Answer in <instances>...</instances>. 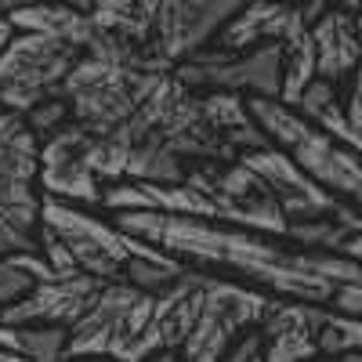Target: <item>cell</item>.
Segmentation results:
<instances>
[{
	"label": "cell",
	"mask_w": 362,
	"mask_h": 362,
	"mask_svg": "<svg viewBox=\"0 0 362 362\" xmlns=\"http://www.w3.org/2000/svg\"><path fill=\"white\" fill-rule=\"evenodd\" d=\"M66 362H112V358H102V355H83V358H66Z\"/></svg>",
	"instance_id": "1f68e13d"
},
{
	"label": "cell",
	"mask_w": 362,
	"mask_h": 362,
	"mask_svg": "<svg viewBox=\"0 0 362 362\" xmlns=\"http://www.w3.org/2000/svg\"><path fill=\"white\" fill-rule=\"evenodd\" d=\"M40 192L80 206H102L105 181L95 167V134L80 124H66L40 141Z\"/></svg>",
	"instance_id": "30bf717a"
},
{
	"label": "cell",
	"mask_w": 362,
	"mask_h": 362,
	"mask_svg": "<svg viewBox=\"0 0 362 362\" xmlns=\"http://www.w3.org/2000/svg\"><path fill=\"white\" fill-rule=\"evenodd\" d=\"M170 69L174 66L163 62L153 47L119 51L95 40L66 76L62 98L69 105L73 124L90 134H112L141 109V102Z\"/></svg>",
	"instance_id": "7a4b0ae2"
},
{
	"label": "cell",
	"mask_w": 362,
	"mask_h": 362,
	"mask_svg": "<svg viewBox=\"0 0 362 362\" xmlns=\"http://www.w3.org/2000/svg\"><path fill=\"white\" fill-rule=\"evenodd\" d=\"M163 0H90L98 40L119 51L153 47V29Z\"/></svg>",
	"instance_id": "ac0fdd59"
},
{
	"label": "cell",
	"mask_w": 362,
	"mask_h": 362,
	"mask_svg": "<svg viewBox=\"0 0 362 362\" xmlns=\"http://www.w3.org/2000/svg\"><path fill=\"white\" fill-rule=\"evenodd\" d=\"M40 225L51 228L58 239L66 243V250L73 254V264L83 276L95 279H124V272L134 261H156V264H185L174 254H167L163 247L148 243L141 235L124 232L116 221L95 218L87 206L80 203H66V199H51L44 196L40 206Z\"/></svg>",
	"instance_id": "277c9868"
},
{
	"label": "cell",
	"mask_w": 362,
	"mask_h": 362,
	"mask_svg": "<svg viewBox=\"0 0 362 362\" xmlns=\"http://www.w3.org/2000/svg\"><path fill=\"white\" fill-rule=\"evenodd\" d=\"M112 221L124 232L163 247L167 254L192 268H206L218 272V276L232 272V276L272 297L329 305L344 283H362V261L300 247L286 235H268L199 218L156 214V210H116Z\"/></svg>",
	"instance_id": "6da1fadb"
},
{
	"label": "cell",
	"mask_w": 362,
	"mask_h": 362,
	"mask_svg": "<svg viewBox=\"0 0 362 362\" xmlns=\"http://www.w3.org/2000/svg\"><path fill=\"white\" fill-rule=\"evenodd\" d=\"M185 185L206 196L218 225L254 228L268 235H286L290 221L268 181L243 160H199L185 167Z\"/></svg>",
	"instance_id": "9c48e42d"
},
{
	"label": "cell",
	"mask_w": 362,
	"mask_h": 362,
	"mask_svg": "<svg viewBox=\"0 0 362 362\" xmlns=\"http://www.w3.org/2000/svg\"><path fill=\"white\" fill-rule=\"evenodd\" d=\"M337 362H362V351H351V355H344V358H337Z\"/></svg>",
	"instance_id": "836d02e7"
},
{
	"label": "cell",
	"mask_w": 362,
	"mask_h": 362,
	"mask_svg": "<svg viewBox=\"0 0 362 362\" xmlns=\"http://www.w3.org/2000/svg\"><path fill=\"white\" fill-rule=\"evenodd\" d=\"M105 279L95 276H51L40 279L22 300L0 308V322H51V326H76L83 312L95 305Z\"/></svg>",
	"instance_id": "5bb4252c"
},
{
	"label": "cell",
	"mask_w": 362,
	"mask_h": 362,
	"mask_svg": "<svg viewBox=\"0 0 362 362\" xmlns=\"http://www.w3.org/2000/svg\"><path fill=\"white\" fill-rule=\"evenodd\" d=\"M156 312V290H141L124 279H109L95 305L69 326L66 358L102 355L112 362H138V344Z\"/></svg>",
	"instance_id": "8992f818"
},
{
	"label": "cell",
	"mask_w": 362,
	"mask_h": 362,
	"mask_svg": "<svg viewBox=\"0 0 362 362\" xmlns=\"http://www.w3.org/2000/svg\"><path fill=\"white\" fill-rule=\"evenodd\" d=\"M293 109L362 156V66L351 73L344 95H341L337 83L315 80Z\"/></svg>",
	"instance_id": "9a60e30c"
},
{
	"label": "cell",
	"mask_w": 362,
	"mask_h": 362,
	"mask_svg": "<svg viewBox=\"0 0 362 362\" xmlns=\"http://www.w3.org/2000/svg\"><path fill=\"white\" fill-rule=\"evenodd\" d=\"M257 348H261V337H257V329H254V334H247V337L239 341V344H235V348H232V351L221 358V362H247V358H250Z\"/></svg>",
	"instance_id": "d4e9b609"
},
{
	"label": "cell",
	"mask_w": 362,
	"mask_h": 362,
	"mask_svg": "<svg viewBox=\"0 0 362 362\" xmlns=\"http://www.w3.org/2000/svg\"><path fill=\"white\" fill-rule=\"evenodd\" d=\"M279 4H305V0H279Z\"/></svg>",
	"instance_id": "d590c367"
},
{
	"label": "cell",
	"mask_w": 362,
	"mask_h": 362,
	"mask_svg": "<svg viewBox=\"0 0 362 362\" xmlns=\"http://www.w3.org/2000/svg\"><path fill=\"white\" fill-rule=\"evenodd\" d=\"M351 351H362V315L329 308L326 322H322V334H319V355L344 358Z\"/></svg>",
	"instance_id": "603a6c76"
},
{
	"label": "cell",
	"mask_w": 362,
	"mask_h": 362,
	"mask_svg": "<svg viewBox=\"0 0 362 362\" xmlns=\"http://www.w3.org/2000/svg\"><path fill=\"white\" fill-rule=\"evenodd\" d=\"M272 300L276 297L250 283H235V279L218 276V272H206L196 326L185 337V344L177 348L181 358L185 362H221L239 341L261 326Z\"/></svg>",
	"instance_id": "ba28073f"
},
{
	"label": "cell",
	"mask_w": 362,
	"mask_h": 362,
	"mask_svg": "<svg viewBox=\"0 0 362 362\" xmlns=\"http://www.w3.org/2000/svg\"><path fill=\"white\" fill-rule=\"evenodd\" d=\"M247 105L272 141L286 148L329 196H337L341 203L355 206L362 214V156L355 148H348L334 134H326L322 127H315L312 119L283 105L279 98L247 95Z\"/></svg>",
	"instance_id": "3957f363"
},
{
	"label": "cell",
	"mask_w": 362,
	"mask_h": 362,
	"mask_svg": "<svg viewBox=\"0 0 362 362\" xmlns=\"http://www.w3.org/2000/svg\"><path fill=\"white\" fill-rule=\"evenodd\" d=\"M54 272L44 261L40 250H15V254H0V308L22 300L40 279H51Z\"/></svg>",
	"instance_id": "7402d4cb"
},
{
	"label": "cell",
	"mask_w": 362,
	"mask_h": 362,
	"mask_svg": "<svg viewBox=\"0 0 362 362\" xmlns=\"http://www.w3.org/2000/svg\"><path fill=\"white\" fill-rule=\"evenodd\" d=\"M22 4H33V0H0V11L11 15V11H15V8H22Z\"/></svg>",
	"instance_id": "f1b7e54d"
},
{
	"label": "cell",
	"mask_w": 362,
	"mask_h": 362,
	"mask_svg": "<svg viewBox=\"0 0 362 362\" xmlns=\"http://www.w3.org/2000/svg\"><path fill=\"white\" fill-rule=\"evenodd\" d=\"M315 80H319V66H315L312 29L297 25L279 40V102L293 109Z\"/></svg>",
	"instance_id": "44dd1931"
},
{
	"label": "cell",
	"mask_w": 362,
	"mask_h": 362,
	"mask_svg": "<svg viewBox=\"0 0 362 362\" xmlns=\"http://www.w3.org/2000/svg\"><path fill=\"white\" fill-rule=\"evenodd\" d=\"M329 4H334V8H344V11H351V15H355V11L362 8V0H329Z\"/></svg>",
	"instance_id": "83f0119b"
},
{
	"label": "cell",
	"mask_w": 362,
	"mask_h": 362,
	"mask_svg": "<svg viewBox=\"0 0 362 362\" xmlns=\"http://www.w3.org/2000/svg\"><path fill=\"white\" fill-rule=\"evenodd\" d=\"M25 124L33 127V134L44 141V138H51L54 131H62L66 124H73V116H69L66 98H51V102L37 105L33 112H25Z\"/></svg>",
	"instance_id": "cb8c5ba5"
},
{
	"label": "cell",
	"mask_w": 362,
	"mask_h": 362,
	"mask_svg": "<svg viewBox=\"0 0 362 362\" xmlns=\"http://www.w3.org/2000/svg\"><path fill=\"white\" fill-rule=\"evenodd\" d=\"M54 4H69V8H80V11H90V0H54Z\"/></svg>",
	"instance_id": "f546056e"
},
{
	"label": "cell",
	"mask_w": 362,
	"mask_h": 362,
	"mask_svg": "<svg viewBox=\"0 0 362 362\" xmlns=\"http://www.w3.org/2000/svg\"><path fill=\"white\" fill-rule=\"evenodd\" d=\"M308 29H312V44H315L319 80L344 87L351 80V73L362 66V44H358L355 15L329 4Z\"/></svg>",
	"instance_id": "e0dca14e"
},
{
	"label": "cell",
	"mask_w": 362,
	"mask_h": 362,
	"mask_svg": "<svg viewBox=\"0 0 362 362\" xmlns=\"http://www.w3.org/2000/svg\"><path fill=\"white\" fill-rule=\"evenodd\" d=\"M8 18H11L15 29L62 37V40H73L80 47H90L98 40V29H95L90 11H80V8H69V4H54V0H33V4H22Z\"/></svg>",
	"instance_id": "ffe728a7"
},
{
	"label": "cell",
	"mask_w": 362,
	"mask_h": 362,
	"mask_svg": "<svg viewBox=\"0 0 362 362\" xmlns=\"http://www.w3.org/2000/svg\"><path fill=\"white\" fill-rule=\"evenodd\" d=\"M286 239H293L300 247H315V250H326V254L362 261V214L348 203H337V210L329 218L293 221L286 228Z\"/></svg>",
	"instance_id": "d6986e66"
},
{
	"label": "cell",
	"mask_w": 362,
	"mask_h": 362,
	"mask_svg": "<svg viewBox=\"0 0 362 362\" xmlns=\"http://www.w3.org/2000/svg\"><path fill=\"white\" fill-rule=\"evenodd\" d=\"M83 51L87 47L62 37L15 29V37L0 47V105L25 116L51 98H62L66 76Z\"/></svg>",
	"instance_id": "52a82bcc"
},
{
	"label": "cell",
	"mask_w": 362,
	"mask_h": 362,
	"mask_svg": "<svg viewBox=\"0 0 362 362\" xmlns=\"http://www.w3.org/2000/svg\"><path fill=\"white\" fill-rule=\"evenodd\" d=\"M40 138L22 112L0 105V254L40 250Z\"/></svg>",
	"instance_id": "5b68a950"
},
{
	"label": "cell",
	"mask_w": 362,
	"mask_h": 362,
	"mask_svg": "<svg viewBox=\"0 0 362 362\" xmlns=\"http://www.w3.org/2000/svg\"><path fill=\"white\" fill-rule=\"evenodd\" d=\"M326 312H329V305L276 297L257 326L264 362H315Z\"/></svg>",
	"instance_id": "4fadbf2b"
},
{
	"label": "cell",
	"mask_w": 362,
	"mask_h": 362,
	"mask_svg": "<svg viewBox=\"0 0 362 362\" xmlns=\"http://www.w3.org/2000/svg\"><path fill=\"white\" fill-rule=\"evenodd\" d=\"M0 362H25V358L15 355V351H8V348H0Z\"/></svg>",
	"instance_id": "4dcf8cb0"
},
{
	"label": "cell",
	"mask_w": 362,
	"mask_h": 362,
	"mask_svg": "<svg viewBox=\"0 0 362 362\" xmlns=\"http://www.w3.org/2000/svg\"><path fill=\"white\" fill-rule=\"evenodd\" d=\"M355 29H358V44H362V8L355 11Z\"/></svg>",
	"instance_id": "d6a6232c"
},
{
	"label": "cell",
	"mask_w": 362,
	"mask_h": 362,
	"mask_svg": "<svg viewBox=\"0 0 362 362\" xmlns=\"http://www.w3.org/2000/svg\"><path fill=\"white\" fill-rule=\"evenodd\" d=\"M243 4L247 0H163L153 29V51L170 66L185 62L214 44Z\"/></svg>",
	"instance_id": "8fae6325"
},
{
	"label": "cell",
	"mask_w": 362,
	"mask_h": 362,
	"mask_svg": "<svg viewBox=\"0 0 362 362\" xmlns=\"http://www.w3.org/2000/svg\"><path fill=\"white\" fill-rule=\"evenodd\" d=\"M145 362H185V358H181V351H160V355L145 358Z\"/></svg>",
	"instance_id": "4316f807"
},
{
	"label": "cell",
	"mask_w": 362,
	"mask_h": 362,
	"mask_svg": "<svg viewBox=\"0 0 362 362\" xmlns=\"http://www.w3.org/2000/svg\"><path fill=\"white\" fill-rule=\"evenodd\" d=\"M308 25L305 15H300V4H279V0H247L239 8L228 25L218 33L214 47L221 51H254L264 44H279L290 29Z\"/></svg>",
	"instance_id": "2e32d148"
},
{
	"label": "cell",
	"mask_w": 362,
	"mask_h": 362,
	"mask_svg": "<svg viewBox=\"0 0 362 362\" xmlns=\"http://www.w3.org/2000/svg\"><path fill=\"white\" fill-rule=\"evenodd\" d=\"M250 170H257L264 181H268V189L272 196L279 199L283 206V214L286 221H315V218H329L337 210V196H329L319 181L300 167L286 148H279L276 141L264 145V148H254V153L247 156H239Z\"/></svg>",
	"instance_id": "7c38bea8"
},
{
	"label": "cell",
	"mask_w": 362,
	"mask_h": 362,
	"mask_svg": "<svg viewBox=\"0 0 362 362\" xmlns=\"http://www.w3.org/2000/svg\"><path fill=\"white\" fill-rule=\"evenodd\" d=\"M11 37H15V25H11V18H8L4 11H0V47H4Z\"/></svg>",
	"instance_id": "484cf974"
},
{
	"label": "cell",
	"mask_w": 362,
	"mask_h": 362,
	"mask_svg": "<svg viewBox=\"0 0 362 362\" xmlns=\"http://www.w3.org/2000/svg\"><path fill=\"white\" fill-rule=\"evenodd\" d=\"M247 362H264V355H261V348H257V351H254V355H250Z\"/></svg>",
	"instance_id": "e575fe53"
}]
</instances>
